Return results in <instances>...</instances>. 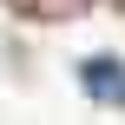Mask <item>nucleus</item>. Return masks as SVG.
Listing matches in <instances>:
<instances>
[{
    "instance_id": "1",
    "label": "nucleus",
    "mask_w": 125,
    "mask_h": 125,
    "mask_svg": "<svg viewBox=\"0 0 125 125\" xmlns=\"http://www.w3.org/2000/svg\"><path fill=\"white\" fill-rule=\"evenodd\" d=\"M86 79L105 92V105H125V73L112 66V59H92V66H86Z\"/></svg>"
}]
</instances>
